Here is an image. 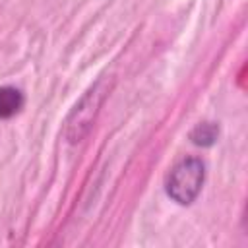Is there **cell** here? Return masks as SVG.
Here are the masks:
<instances>
[{
    "label": "cell",
    "mask_w": 248,
    "mask_h": 248,
    "mask_svg": "<svg viewBox=\"0 0 248 248\" xmlns=\"http://www.w3.org/2000/svg\"><path fill=\"white\" fill-rule=\"evenodd\" d=\"M108 89H110L108 79L101 78L74 105V108L70 110V114L66 118V124H64V138L70 143H78L89 134V130H91V126H93V122L99 114V108H101V105L105 103V99L108 95Z\"/></svg>",
    "instance_id": "1"
},
{
    "label": "cell",
    "mask_w": 248,
    "mask_h": 248,
    "mask_svg": "<svg viewBox=\"0 0 248 248\" xmlns=\"http://www.w3.org/2000/svg\"><path fill=\"white\" fill-rule=\"evenodd\" d=\"M205 182V163L200 157H186L172 167L167 176V196L178 205H190L200 196Z\"/></svg>",
    "instance_id": "2"
},
{
    "label": "cell",
    "mask_w": 248,
    "mask_h": 248,
    "mask_svg": "<svg viewBox=\"0 0 248 248\" xmlns=\"http://www.w3.org/2000/svg\"><path fill=\"white\" fill-rule=\"evenodd\" d=\"M25 105L23 93L14 85H2L0 87V120L16 116Z\"/></svg>",
    "instance_id": "3"
},
{
    "label": "cell",
    "mask_w": 248,
    "mask_h": 248,
    "mask_svg": "<svg viewBox=\"0 0 248 248\" xmlns=\"http://www.w3.org/2000/svg\"><path fill=\"white\" fill-rule=\"evenodd\" d=\"M219 138V126L215 122H200L198 126H194V130L190 132V140L192 143L200 145V147H209L217 141Z\"/></svg>",
    "instance_id": "4"
}]
</instances>
